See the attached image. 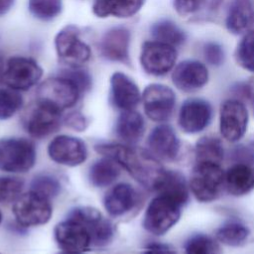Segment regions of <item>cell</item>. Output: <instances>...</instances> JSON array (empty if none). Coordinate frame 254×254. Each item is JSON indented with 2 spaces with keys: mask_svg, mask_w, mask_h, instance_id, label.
<instances>
[{
  "mask_svg": "<svg viewBox=\"0 0 254 254\" xmlns=\"http://www.w3.org/2000/svg\"><path fill=\"white\" fill-rule=\"evenodd\" d=\"M95 151L116 161L144 188L156 191L166 170L149 150L121 144H98Z\"/></svg>",
  "mask_w": 254,
  "mask_h": 254,
  "instance_id": "cell-1",
  "label": "cell"
},
{
  "mask_svg": "<svg viewBox=\"0 0 254 254\" xmlns=\"http://www.w3.org/2000/svg\"><path fill=\"white\" fill-rule=\"evenodd\" d=\"M224 173L221 164L194 163L189 180L190 191L201 203L218 199L225 190Z\"/></svg>",
  "mask_w": 254,
  "mask_h": 254,
  "instance_id": "cell-2",
  "label": "cell"
},
{
  "mask_svg": "<svg viewBox=\"0 0 254 254\" xmlns=\"http://www.w3.org/2000/svg\"><path fill=\"white\" fill-rule=\"evenodd\" d=\"M182 206L176 200L158 194L149 202L146 208L143 218L145 230L156 236L166 234L180 220Z\"/></svg>",
  "mask_w": 254,
  "mask_h": 254,
  "instance_id": "cell-3",
  "label": "cell"
},
{
  "mask_svg": "<svg viewBox=\"0 0 254 254\" xmlns=\"http://www.w3.org/2000/svg\"><path fill=\"white\" fill-rule=\"evenodd\" d=\"M37 158L35 145L25 138L0 140V170L7 173H26L31 170Z\"/></svg>",
  "mask_w": 254,
  "mask_h": 254,
  "instance_id": "cell-4",
  "label": "cell"
},
{
  "mask_svg": "<svg viewBox=\"0 0 254 254\" xmlns=\"http://www.w3.org/2000/svg\"><path fill=\"white\" fill-rule=\"evenodd\" d=\"M78 88L67 78L57 75L47 78L37 88V102L60 112L72 107L80 96Z\"/></svg>",
  "mask_w": 254,
  "mask_h": 254,
  "instance_id": "cell-5",
  "label": "cell"
},
{
  "mask_svg": "<svg viewBox=\"0 0 254 254\" xmlns=\"http://www.w3.org/2000/svg\"><path fill=\"white\" fill-rule=\"evenodd\" d=\"M249 112L244 102L237 98L224 100L219 108L218 129L220 136L229 143H237L246 134Z\"/></svg>",
  "mask_w": 254,
  "mask_h": 254,
  "instance_id": "cell-6",
  "label": "cell"
},
{
  "mask_svg": "<svg viewBox=\"0 0 254 254\" xmlns=\"http://www.w3.org/2000/svg\"><path fill=\"white\" fill-rule=\"evenodd\" d=\"M55 48L59 60L69 67H81L91 56L89 46L81 41L79 30L73 25H67L58 32Z\"/></svg>",
  "mask_w": 254,
  "mask_h": 254,
  "instance_id": "cell-7",
  "label": "cell"
},
{
  "mask_svg": "<svg viewBox=\"0 0 254 254\" xmlns=\"http://www.w3.org/2000/svg\"><path fill=\"white\" fill-rule=\"evenodd\" d=\"M50 199L30 190L21 194L13 204V214L19 225L24 227L47 223L52 216Z\"/></svg>",
  "mask_w": 254,
  "mask_h": 254,
  "instance_id": "cell-8",
  "label": "cell"
},
{
  "mask_svg": "<svg viewBox=\"0 0 254 254\" xmlns=\"http://www.w3.org/2000/svg\"><path fill=\"white\" fill-rule=\"evenodd\" d=\"M144 112L149 119L164 123L168 121L176 107V94L174 90L162 83L147 85L142 94Z\"/></svg>",
  "mask_w": 254,
  "mask_h": 254,
  "instance_id": "cell-9",
  "label": "cell"
},
{
  "mask_svg": "<svg viewBox=\"0 0 254 254\" xmlns=\"http://www.w3.org/2000/svg\"><path fill=\"white\" fill-rule=\"evenodd\" d=\"M42 75L43 69L36 61L15 56L6 63L2 81L8 87L17 91L28 90L39 82Z\"/></svg>",
  "mask_w": 254,
  "mask_h": 254,
  "instance_id": "cell-10",
  "label": "cell"
},
{
  "mask_svg": "<svg viewBox=\"0 0 254 254\" xmlns=\"http://www.w3.org/2000/svg\"><path fill=\"white\" fill-rule=\"evenodd\" d=\"M177 58L175 47L156 40L147 41L141 49L140 64L148 74L162 76L174 68Z\"/></svg>",
  "mask_w": 254,
  "mask_h": 254,
  "instance_id": "cell-11",
  "label": "cell"
},
{
  "mask_svg": "<svg viewBox=\"0 0 254 254\" xmlns=\"http://www.w3.org/2000/svg\"><path fill=\"white\" fill-rule=\"evenodd\" d=\"M213 109L203 98H189L179 110L178 125L187 135H195L204 131L211 123Z\"/></svg>",
  "mask_w": 254,
  "mask_h": 254,
  "instance_id": "cell-12",
  "label": "cell"
},
{
  "mask_svg": "<svg viewBox=\"0 0 254 254\" xmlns=\"http://www.w3.org/2000/svg\"><path fill=\"white\" fill-rule=\"evenodd\" d=\"M25 130L34 138L41 139L55 133L61 126V112L36 102L30 106L22 118Z\"/></svg>",
  "mask_w": 254,
  "mask_h": 254,
  "instance_id": "cell-13",
  "label": "cell"
},
{
  "mask_svg": "<svg viewBox=\"0 0 254 254\" xmlns=\"http://www.w3.org/2000/svg\"><path fill=\"white\" fill-rule=\"evenodd\" d=\"M67 217L79 221L87 228L91 235L93 245H107L114 236V228L112 223L103 217L102 214L93 207H75L69 211Z\"/></svg>",
  "mask_w": 254,
  "mask_h": 254,
  "instance_id": "cell-14",
  "label": "cell"
},
{
  "mask_svg": "<svg viewBox=\"0 0 254 254\" xmlns=\"http://www.w3.org/2000/svg\"><path fill=\"white\" fill-rule=\"evenodd\" d=\"M55 239L63 250L72 254L85 252L92 244L87 228L79 221L68 217L56 225Z\"/></svg>",
  "mask_w": 254,
  "mask_h": 254,
  "instance_id": "cell-15",
  "label": "cell"
},
{
  "mask_svg": "<svg viewBox=\"0 0 254 254\" xmlns=\"http://www.w3.org/2000/svg\"><path fill=\"white\" fill-rule=\"evenodd\" d=\"M149 151L159 160L176 161L181 154L182 143L172 126L161 123L154 127L147 138Z\"/></svg>",
  "mask_w": 254,
  "mask_h": 254,
  "instance_id": "cell-16",
  "label": "cell"
},
{
  "mask_svg": "<svg viewBox=\"0 0 254 254\" xmlns=\"http://www.w3.org/2000/svg\"><path fill=\"white\" fill-rule=\"evenodd\" d=\"M48 154L57 164L75 167L86 160L87 149L80 139L68 135H60L50 142Z\"/></svg>",
  "mask_w": 254,
  "mask_h": 254,
  "instance_id": "cell-17",
  "label": "cell"
},
{
  "mask_svg": "<svg viewBox=\"0 0 254 254\" xmlns=\"http://www.w3.org/2000/svg\"><path fill=\"white\" fill-rule=\"evenodd\" d=\"M209 73L206 65L196 60H186L176 65L172 72L174 85L183 92H194L207 82Z\"/></svg>",
  "mask_w": 254,
  "mask_h": 254,
  "instance_id": "cell-18",
  "label": "cell"
},
{
  "mask_svg": "<svg viewBox=\"0 0 254 254\" xmlns=\"http://www.w3.org/2000/svg\"><path fill=\"white\" fill-rule=\"evenodd\" d=\"M130 31L125 27H113L105 32L99 43L101 56L110 62L129 64Z\"/></svg>",
  "mask_w": 254,
  "mask_h": 254,
  "instance_id": "cell-19",
  "label": "cell"
},
{
  "mask_svg": "<svg viewBox=\"0 0 254 254\" xmlns=\"http://www.w3.org/2000/svg\"><path fill=\"white\" fill-rule=\"evenodd\" d=\"M110 98L112 104L122 111L134 110L139 104L141 94L138 85L127 74L116 71L110 78Z\"/></svg>",
  "mask_w": 254,
  "mask_h": 254,
  "instance_id": "cell-20",
  "label": "cell"
},
{
  "mask_svg": "<svg viewBox=\"0 0 254 254\" xmlns=\"http://www.w3.org/2000/svg\"><path fill=\"white\" fill-rule=\"evenodd\" d=\"M139 202L140 194L133 186L126 183L114 186L106 192L103 198L106 211L114 217L129 213L137 207Z\"/></svg>",
  "mask_w": 254,
  "mask_h": 254,
  "instance_id": "cell-21",
  "label": "cell"
},
{
  "mask_svg": "<svg viewBox=\"0 0 254 254\" xmlns=\"http://www.w3.org/2000/svg\"><path fill=\"white\" fill-rule=\"evenodd\" d=\"M224 189L232 196H244L254 190V166L231 164L224 173Z\"/></svg>",
  "mask_w": 254,
  "mask_h": 254,
  "instance_id": "cell-22",
  "label": "cell"
},
{
  "mask_svg": "<svg viewBox=\"0 0 254 254\" xmlns=\"http://www.w3.org/2000/svg\"><path fill=\"white\" fill-rule=\"evenodd\" d=\"M145 132V121L143 116L135 111H123L115 124V133L119 139L128 145L136 144Z\"/></svg>",
  "mask_w": 254,
  "mask_h": 254,
  "instance_id": "cell-23",
  "label": "cell"
},
{
  "mask_svg": "<svg viewBox=\"0 0 254 254\" xmlns=\"http://www.w3.org/2000/svg\"><path fill=\"white\" fill-rule=\"evenodd\" d=\"M254 19V9L250 0H233L229 6L225 26L229 33L240 35L246 32Z\"/></svg>",
  "mask_w": 254,
  "mask_h": 254,
  "instance_id": "cell-24",
  "label": "cell"
},
{
  "mask_svg": "<svg viewBox=\"0 0 254 254\" xmlns=\"http://www.w3.org/2000/svg\"><path fill=\"white\" fill-rule=\"evenodd\" d=\"M144 0H95L92 12L99 18H129L143 6Z\"/></svg>",
  "mask_w": 254,
  "mask_h": 254,
  "instance_id": "cell-25",
  "label": "cell"
},
{
  "mask_svg": "<svg viewBox=\"0 0 254 254\" xmlns=\"http://www.w3.org/2000/svg\"><path fill=\"white\" fill-rule=\"evenodd\" d=\"M156 192L166 195L184 206L189 200L190 191L189 182L181 172L166 170Z\"/></svg>",
  "mask_w": 254,
  "mask_h": 254,
  "instance_id": "cell-26",
  "label": "cell"
},
{
  "mask_svg": "<svg viewBox=\"0 0 254 254\" xmlns=\"http://www.w3.org/2000/svg\"><path fill=\"white\" fill-rule=\"evenodd\" d=\"M251 236V229L239 219H230L218 226L214 238L222 245L228 247L244 246Z\"/></svg>",
  "mask_w": 254,
  "mask_h": 254,
  "instance_id": "cell-27",
  "label": "cell"
},
{
  "mask_svg": "<svg viewBox=\"0 0 254 254\" xmlns=\"http://www.w3.org/2000/svg\"><path fill=\"white\" fill-rule=\"evenodd\" d=\"M194 163L221 164L225 157V150L220 138L214 135H204L197 139L193 147Z\"/></svg>",
  "mask_w": 254,
  "mask_h": 254,
  "instance_id": "cell-28",
  "label": "cell"
},
{
  "mask_svg": "<svg viewBox=\"0 0 254 254\" xmlns=\"http://www.w3.org/2000/svg\"><path fill=\"white\" fill-rule=\"evenodd\" d=\"M119 164L111 158L104 157L94 162L88 172V179L92 186L105 188L114 183L120 175Z\"/></svg>",
  "mask_w": 254,
  "mask_h": 254,
  "instance_id": "cell-29",
  "label": "cell"
},
{
  "mask_svg": "<svg viewBox=\"0 0 254 254\" xmlns=\"http://www.w3.org/2000/svg\"><path fill=\"white\" fill-rule=\"evenodd\" d=\"M150 32L154 40L175 48L182 46L187 39L185 31L171 20H161L154 23Z\"/></svg>",
  "mask_w": 254,
  "mask_h": 254,
  "instance_id": "cell-30",
  "label": "cell"
},
{
  "mask_svg": "<svg viewBox=\"0 0 254 254\" xmlns=\"http://www.w3.org/2000/svg\"><path fill=\"white\" fill-rule=\"evenodd\" d=\"M185 254H221L219 242L204 233L191 234L184 243Z\"/></svg>",
  "mask_w": 254,
  "mask_h": 254,
  "instance_id": "cell-31",
  "label": "cell"
},
{
  "mask_svg": "<svg viewBox=\"0 0 254 254\" xmlns=\"http://www.w3.org/2000/svg\"><path fill=\"white\" fill-rule=\"evenodd\" d=\"M30 13L41 21L57 18L63 10V0H28Z\"/></svg>",
  "mask_w": 254,
  "mask_h": 254,
  "instance_id": "cell-32",
  "label": "cell"
},
{
  "mask_svg": "<svg viewBox=\"0 0 254 254\" xmlns=\"http://www.w3.org/2000/svg\"><path fill=\"white\" fill-rule=\"evenodd\" d=\"M234 58L239 66L254 73V31L246 33L240 40Z\"/></svg>",
  "mask_w": 254,
  "mask_h": 254,
  "instance_id": "cell-33",
  "label": "cell"
},
{
  "mask_svg": "<svg viewBox=\"0 0 254 254\" xmlns=\"http://www.w3.org/2000/svg\"><path fill=\"white\" fill-rule=\"evenodd\" d=\"M23 105L22 95L10 87H0V119L11 118Z\"/></svg>",
  "mask_w": 254,
  "mask_h": 254,
  "instance_id": "cell-34",
  "label": "cell"
},
{
  "mask_svg": "<svg viewBox=\"0 0 254 254\" xmlns=\"http://www.w3.org/2000/svg\"><path fill=\"white\" fill-rule=\"evenodd\" d=\"M31 190L48 199L56 197L61 191V183L50 175H38L31 182Z\"/></svg>",
  "mask_w": 254,
  "mask_h": 254,
  "instance_id": "cell-35",
  "label": "cell"
},
{
  "mask_svg": "<svg viewBox=\"0 0 254 254\" xmlns=\"http://www.w3.org/2000/svg\"><path fill=\"white\" fill-rule=\"evenodd\" d=\"M24 189V182L14 177H0V202L15 201Z\"/></svg>",
  "mask_w": 254,
  "mask_h": 254,
  "instance_id": "cell-36",
  "label": "cell"
},
{
  "mask_svg": "<svg viewBox=\"0 0 254 254\" xmlns=\"http://www.w3.org/2000/svg\"><path fill=\"white\" fill-rule=\"evenodd\" d=\"M59 75L70 80L78 88L80 93L86 92L91 88V75L87 70L81 67H69L66 69H62L59 72Z\"/></svg>",
  "mask_w": 254,
  "mask_h": 254,
  "instance_id": "cell-37",
  "label": "cell"
},
{
  "mask_svg": "<svg viewBox=\"0 0 254 254\" xmlns=\"http://www.w3.org/2000/svg\"><path fill=\"white\" fill-rule=\"evenodd\" d=\"M227 156L231 164L241 163L254 166V148L251 147L250 145H235L232 148H230Z\"/></svg>",
  "mask_w": 254,
  "mask_h": 254,
  "instance_id": "cell-38",
  "label": "cell"
},
{
  "mask_svg": "<svg viewBox=\"0 0 254 254\" xmlns=\"http://www.w3.org/2000/svg\"><path fill=\"white\" fill-rule=\"evenodd\" d=\"M203 57L210 65L219 66L224 62L223 48L218 43L208 42L203 46Z\"/></svg>",
  "mask_w": 254,
  "mask_h": 254,
  "instance_id": "cell-39",
  "label": "cell"
},
{
  "mask_svg": "<svg viewBox=\"0 0 254 254\" xmlns=\"http://www.w3.org/2000/svg\"><path fill=\"white\" fill-rule=\"evenodd\" d=\"M175 11L181 16H189L199 11L206 0H172Z\"/></svg>",
  "mask_w": 254,
  "mask_h": 254,
  "instance_id": "cell-40",
  "label": "cell"
},
{
  "mask_svg": "<svg viewBox=\"0 0 254 254\" xmlns=\"http://www.w3.org/2000/svg\"><path fill=\"white\" fill-rule=\"evenodd\" d=\"M232 92L237 99H247L251 103L254 102V76L247 81L238 82L232 86Z\"/></svg>",
  "mask_w": 254,
  "mask_h": 254,
  "instance_id": "cell-41",
  "label": "cell"
},
{
  "mask_svg": "<svg viewBox=\"0 0 254 254\" xmlns=\"http://www.w3.org/2000/svg\"><path fill=\"white\" fill-rule=\"evenodd\" d=\"M64 123L69 128L75 131H83L86 129L88 125L87 118L80 112H72L69 113L64 120Z\"/></svg>",
  "mask_w": 254,
  "mask_h": 254,
  "instance_id": "cell-42",
  "label": "cell"
},
{
  "mask_svg": "<svg viewBox=\"0 0 254 254\" xmlns=\"http://www.w3.org/2000/svg\"><path fill=\"white\" fill-rule=\"evenodd\" d=\"M142 254H177V252L170 245L153 243L148 245Z\"/></svg>",
  "mask_w": 254,
  "mask_h": 254,
  "instance_id": "cell-43",
  "label": "cell"
},
{
  "mask_svg": "<svg viewBox=\"0 0 254 254\" xmlns=\"http://www.w3.org/2000/svg\"><path fill=\"white\" fill-rule=\"evenodd\" d=\"M15 0H0V17L5 15L13 7Z\"/></svg>",
  "mask_w": 254,
  "mask_h": 254,
  "instance_id": "cell-44",
  "label": "cell"
},
{
  "mask_svg": "<svg viewBox=\"0 0 254 254\" xmlns=\"http://www.w3.org/2000/svg\"><path fill=\"white\" fill-rule=\"evenodd\" d=\"M5 63H4V58L2 56V54L0 53V81L2 80L3 78V74H4V71H5Z\"/></svg>",
  "mask_w": 254,
  "mask_h": 254,
  "instance_id": "cell-45",
  "label": "cell"
},
{
  "mask_svg": "<svg viewBox=\"0 0 254 254\" xmlns=\"http://www.w3.org/2000/svg\"><path fill=\"white\" fill-rule=\"evenodd\" d=\"M249 145L254 148V133H252L251 136L249 137Z\"/></svg>",
  "mask_w": 254,
  "mask_h": 254,
  "instance_id": "cell-46",
  "label": "cell"
},
{
  "mask_svg": "<svg viewBox=\"0 0 254 254\" xmlns=\"http://www.w3.org/2000/svg\"><path fill=\"white\" fill-rule=\"evenodd\" d=\"M1 220H2V214H1V211H0V222H1Z\"/></svg>",
  "mask_w": 254,
  "mask_h": 254,
  "instance_id": "cell-47",
  "label": "cell"
},
{
  "mask_svg": "<svg viewBox=\"0 0 254 254\" xmlns=\"http://www.w3.org/2000/svg\"><path fill=\"white\" fill-rule=\"evenodd\" d=\"M252 105H253V113H254V102L252 103Z\"/></svg>",
  "mask_w": 254,
  "mask_h": 254,
  "instance_id": "cell-48",
  "label": "cell"
},
{
  "mask_svg": "<svg viewBox=\"0 0 254 254\" xmlns=\"http://www.w3.org/2000/svg\"><path fill=\"white\" fill-rule=\"evenodd\" d=\"M253 9H254V5H253Z\"/></svg>",
  "mask_w": 254,
  "mask_h": 254,
  "instance_id": "cell-49",
  "label": "cell"
}]
</instances>
